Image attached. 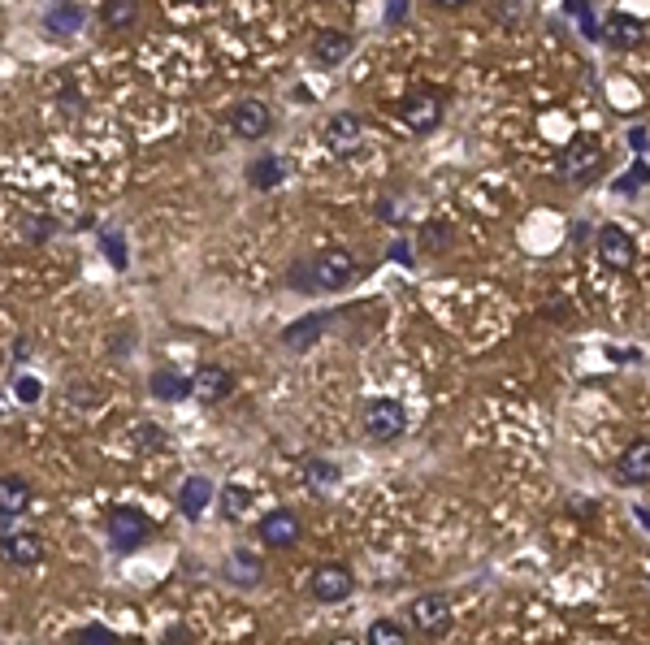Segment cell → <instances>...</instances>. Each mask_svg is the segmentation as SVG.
<instances>
[{
  "label": "cell",
  "instance_id": "obj_21",
  "mask_svg": "<svg viewBox=\"0 0 650 645\" xmlns=\"http://www.w3.org/2000/svg\"><path fill=\"white\" fill-rule=\"evenodd\" d=\"M282 161L278 156H260V161L247 165V182H252L256 191H273V187H282Z\"/></svg>",
  "mask_w": 650,
  "mask_h": 645
},
{
  "label": "cell",
  "instance_id": "obj_20",
  "mask_svg": "<svg viewBox=\"0 0 650 645\" xmlns=\"http://www.w3.org/2000/svg\"><path fill=\"white\" fill-rule=\"evenodd\" d=\"M148 390H152L161 403H182V399H191V381L178 377L174 368H156V373L148 377Z\"/></svg>",
  "mask_w": 650,
  "mask_h": 645
},
{
  "label": "cell",
  "instance_id": "obj_26",
  "mask_svg": "<svg viewBox=\"0 0 650 645\" xmlns=\"http://www.w3.org/2000/svg\"><path fill=\"white\" fill-rule=\"evenodd\" d=\"M304 477H308L312 490H330V485H338V464H330V459H312L304 468Z\"/></svg>",
  "mask_w": 650,
  "mask_h": 645
},
{
  "label": "cell",
  "instance_id": "obj_10",
  "mask_svg": "<svg viewBox=\"0 0 650 645\" xmlns=\"http://www.w3.org/2000/svg\"><path fill=\"white\" fill-rule=\"evenodd\" d=\"M299 516L295 511H269L265 520H260V542H265L269 550H291L299 542Z\"/></svg>",
  "mask_w": 650,
  "mask_h": 645
},
{
  "label": "cell",
  "instance_id": "obj_30",
  "mask_svg": "<svg viewBox=\"0 0 650 645\" xmlns=\"http://www.w3.org/2000/svg\"><path fill=\"white\" fill-rule=\"evenodd\" d=\"M52 230H57V221H52V217H26V221H22L26 243H44Z\"/></svg>",
  "mask_w": 650,
  "mask_h": 645
},
{
  "label": "cell",
  "instance_id": "obj_36",
  "mask_svg": "<svg viewBox=\"0 0 650 645\" xmlns=\"http://www.w3.org/2000/svg\"><path fill=\"white\" fill-rule=\"evenodd\" d=\"M390 260H399V265H412V247L408 243H395V247H390Z\"/></svg>",
  "mask_w": 650,
  "mask_h": 645
},
{
  "label": "cell",
  "instance_id": "obj_40",
  "mask_svg": "<svg viewBox=\"0 0 650 645\" xmlns=\"http://www.w3.org/2000/svg\"><path fill=\"white\" fill-rule=\"evenodd\" d=\"M96 394H91V386H74V403H91Z\"/></svg>",
  "mask_w": 650,
  "mask_h": 645
},
{
  "label": "cell",
  "instance_id": "obj_22",
  "mask_svg": "<svg viewBox=\"0 0 650 645\" xmlns=\"http://www.w3.org/2000/svg\"><path fill=\"white\" fill-rule=\"evenodd\" d=\"M135 18H139L135 0H104V5H100V22L109 26V31H130Z\"/></svg>",
  "mask_w": 650,
  "mask_h": 645
},
{
  "label": "cell",
  "instance_id": "obj_13",
  "mask_svg": "<svg viewBox=\"0 0 650 645\" xmlns=\"http://www.w3.org/2000/svg\"><path fill=\"white\" fill-rule=\"evenodd\" d=\"M616 477L624 485H646L650 481V438H637L620 451L616 459Z\"/></svg>",
  "mask_w": 650,
  "mask_h": 645
},
{
  "label": "cell",
  "instance_id": "obj_1",
  "mask_svg": "<svg viewBox=\"0 0 650 645\" xmlns=\"http://www.w3.org/2000/svg\"><path fill=\"white\" fill-rule=\"evenodd\" d=\"M356 278V256L351 252H321L312 256L308 265L299 260L286 273V282L295 286V291H343V286Z\"/></svg>",
  "mask_w": 650,
  "mask_h": 645
},
{
  "label": "cell",
  "instance_id": "obj_8",
  "mask_svg": "<svg viewBox=\"0 0 650 645\" xmlns=\"http://www.w3.org/2000/svg\"><path fill=\"white\" fill-rule=\"evenodd\" d=\"M269 126H273L269 104H260V100H243V104H234V109H230V130H234L239 139H247V143L265 139Z\"/></svg>",
  "mask_w": 650,
  "mask_h": 645
},
{
  "label": "cell",
  "instance_id": "obj_34",
  "mask_svg": "<svg viewBox=\"0 0 650 645\" xmlns=\"http://www.w3.org/2000/svg\"><path fill=\"white\" fill-rule=\"evenodd\" d=\"M408 18V0H386V22H403Z\"/></svg>",
  "mask_w": 650,
  "mask_h": 645
},
{
  "label": "cell",
  "instance_id": "obj_19",
  "mask_svg": "<svg viewBox=\"0 0 650 645\" xmlns=\"http://www.w3.org/2000/svg\"><path fill=\"white\" fill-rule=\"evenodd\" d=\"M325 312H312V317H304V321H295V325H286L282 329V347H291V351H304V347H312L321 334H325Z\"/></svg>",
  "mask_w": 650,
  "mask_h": 645
},
{
  "label": "cell",
  "instance_id": "obj_32",
  "mask_svg": "<svg viewBox=\"0 0 650 645\" xmlns=\"http://www.w3.org/2000/svg\"><path fill=\"white\" fill-rule=\"evenodd\" d=\"M13 394H18V403H39V394H44V386H39V377H18L13 381Z\"/></svg>",
  "mask_w": 650,
  "mask_h": 645
},
{
  "label": "cell",
  "instance_id": "obj_17",
  "mask_svg": "<svg viewBox=\"0 0 650 645\" xmlns=\"http://www.w3.org/2000/svg\"><path fill=\"white\" fill-rule=\"evenodd\" d=\"M208 503H213V481H208V477H187V481H182V490H178V511H182V516L200 520L208 511Z\"/></svg>",
  "mask_w": 650,
  "mask_h": 645
},
{
  "label": "cell",
  "instance_id": "obj_3",
  "mask_svg": "<svg viewBox=\"0 0 650 645\" xmlns=\"http://www.w3.org/2000/svg\"><path fill=\"white\" fill-rule=\"evenodd\" d=\"M104 533H109V546L117 550V555H130V550H139L143 542H148L152 524L135 507H117V511H109V520H104Z\"/></svg>",
  "mask_w": 650,
  "mask_h": 645
},
{
  "label": "cell",
  "instance_id": "obj_5",
  "mask_svg": "<svg viewBox=\"0 0 650 645\" xmlns=\"http://www.w3.org/2000/svg\"><path fill=\"white\" fill-rule=\"evenodd\" d=\"M399 122L408 126L412 135H429V130L442 122V96L438 91H429V87L412 91V96L399 104Z\"/></svg>",
  "mask_w": 650,
  "mask_h": 645
},
{
  "label": "cell",
  "instance_id": "obj_15",
  "mask_svg": "<svg viewBox=\"0 0 650 645\" xmlns=\"http://www.w3.org/2000/svg\"><path fill=\"white\" fill-rule=\"evenodd\" d=\"M360 139H364V126H360L356 113H338V117H330V126H325V143H330L338 156L356 152Z\"/></svg>",
  "mask_w": 650,
  "mask_h": 645
},
{
  "label": "cell",
  "instance_id": "obj_35",
  "mask_svg": "<svg viewBox=\"0 0 650 645\" xmlns=\"http://www.w3.org/2000/svg\"><path fill=\"white\" fill-rule=\"evenodd\" d=\"M165 438L156 433V425H139V446H161Z\"/></svg>",
  "mask_w": 650,
  "mask_h": 645
},
{
  "label": "cell",
  "instance_id": "obj_42",
  "mask_svg": "<svg viewBox=\"0 0 650 645\" xmlns=\"http://www.w3.org/2000/svg\"><path fill=\"white\" fill-rule=\"evenodd\" d=\"M57 5H61V0H57Z\"/></svg>",
  "mask_w": 650,
  "mask_h": 645
},
{
  "label": "cell",
  "instance_id": "obj_9",
  "mask_svg": "<svg viewBox=\"0 0 650 645\" xmlns=\"http://www.w3.org/2000/svg\"><path fill=\"white\" fill-rule=\"evenodd\" d=\"M0 559L9 568H39L44 563V537L39 533H5L0 537Z\"/></svg>",
  "mask_w": 650,
  "mask_h": 645
},
{
  "label": "cell",
  "instance_id": "obj_4",
  "mask_svg": "<svg viewBox=\"0 0 650 645\" xmlns=\"http://www.w3.org/2000/svg\"><path fill=\"white\" fill-rule=\"evenodd\" d=\"M408 429V412L399 399H373L364 403V438L369 442H395Z\"/></svg>",
  "mask_w": 650,
  "mask_h": 645
},
{
  "label": "cell",
  "instance_id": "obj_38",
  "mask_svg": "<svg viewBox=\"0 0 650 645\" xmlns=\"http://www.w3.org/2000/svg\"><path fill=\"white\" fill-rule=\"evenodd\" d=\"M629 143H633L637 152H646V143H650V139H646V130H642V126H637V130H629Z\"/></svg>",
  "mask_w": 650,
  "mask_h": 645
},
{
  "label": "cell",
  "instance_id": "obj_23",
  "mask_svg": "<svg viewBox=\"0 0 650 645\" xmlns=\"http://www.w3.org/2000/svg\"><path fill=\"white\" fill-rule=\"evenodd\" d=\"M226 568H230L226 576H230V581H239V585H256V581H260V559L247 555V550H234Z\"/></svg>",
  "mask_w": 650,
  "mask_h": 645
},
{
  "label": "cell",
  "instance_id": "obj_14",
  "mask_svg": "<svg viewBox=\"0 0 650 645\" xmlns=\"http://www.w3.org/2000/svg\"><path fill=\"white\" fill-rule=\"evenodd\" d=\"M598 256H603V265H611V269H629L637 247L620 226H603L598 230Z\"/></svg>",
  "mask_w": 650,
  "mask_h": 645
},
{
  "label": "cell",
  "instance_id": "obj_11",
  "mask_svg": "<svg viewBox=\"0 0 650 645\" xmlns=\"http://www.w3.org/2000/svg\"><path fill=\"white\" fill-rule=\"evenodd\" d=\"M230 390H234V377H230L221 364L195 368V377H191V399H200V403H221Z\"/></svg>",
  "mask_w": 650,
  "mask_h": 645
},
{
  "label": "cell",
  "instance_id": "obj_24",
  "mask_svg": "<svg viewBox=\"0 0 650 645\" xmlns=\"http://www.w3.org/2000/svg\"><path fill=\"white\" fill-rule=\"evenodd\" d=\"M364 645H408V633L395 620H373L369 633H364Z\"/></svg>",
  "mask_w": 650,
  "mask_h": 645
},
{
  "label": "cell",
  "instance_id": "obj_12",
  "mask_svg": "<svg viewBox=\"0 0 650 645\" xmlns=\"http://www.w3.org/2000/svg\"><path fill=\"white\" fill-rule=\"evenodd\" d=\"M603 39L616 52H633V48H642V39H646V22L633 18V13H611L603 26Z\"/></svg>",
  "mask_w": 650,
  "mask_h": 645
},
{
  "label": "cell",
  "instance_id": "obj_7",
  "mask_svg": "<svg viewBox=\"0 0 650 645\" xmlns=\"http://www.w3.org/2000/svg\"><path fill=\"white\" fill-rule=\"evenodd\" d=\"M412 628L425 637H442L451 628V602L442 594H421L412 602Z\"/></svg>",
  "mask_w": 650,
  "mask_h": 645
},
{
  "label": "cell",
  "instance_id": "obj_18",
  "mask_svg": "<svg viewBox=\"0 0 650 645\" xmlns=\"http://www.w3.org/2000/svg\"><path fill=\"white\" fill-rule=\"evenodd\" d=\"M26 507H31V485H26V477L5 472V477H0V516L13 520V516H22Z\"/></svg>",
  "mask_w": 650,
  "mask_h": 645
},
{
  "label": "cell",
  "instance_id": "obj_31",
  "mask_svg": "<svg viewBox=\"0 0 650 645\" xmlns=\"http://www.w3.org/2000/svg\"><path fill=\"white\" fill-rule=\"evenodd\" d=\"M74 645H117V637L109 633V628L91 624V628H78V633H74Z\"/></svg>",
  "mask_w": 650,
  "mask_h": 645
},
{
  "label": "cell",
  "instance_id": "obj_16",
  "mask_svg": "<svg viewBox=\"0 0 650 645\" xmlns=\"http://www.w3.org/2000/svg\"><path fill=\"white\" fill-rule=\"evenodd\" d=\"M351 57V35L347 31H317L312 39V61L325 65V70H334V65H343Z\"/></svg>",
  "mask_w": 650,
  "mask_h": 645
},
{
  "label": "cell",
  "instance_id": "obj_41",
  "mask_svg": "<svg viewBox=\"0 0 650 645\" xmlns=\"http://www.w3.org/2000/svg\"><path fill=\"white\" fill-rule=\"evenodd\" d=\"M434 5H438V9H464L468 0H434Z\"/></svg>",
  "mask_w": 650,
  "mask_h": 645
},
{
  "label": "cell",
  "instance_id": "obj_39",
  "mask_svg": "<svg viewBox=\"0 0 650 645\" xmlns=\"http://www.w3.org/2000/svg\"><path fill=\"white\" fill-rule=\"evenodd\" d=\"M26 355H31V342L18 338V342H13V360H26Z\"/></svg>",
  "mask_w": 650,
  "mask_h": 645
},
{
  "label": "cell",
  "instance_id": "obj_2",
  "mask_svg": "<svg viewBox=\"0 0 650 645\" xmlns=\"http://www.w3.org/2000/svg\"><path fill=\"white\" fill-rule=\"evenodd\" d=\"M603 165H607L603 148H598L590 135H581V139L568 143L564 156H559V178H564L568 187H590V182L603 174Z\"/></svg>",
  "mask_w": 650,
  "mask_h": 645
},
{
  "label": "cell",
  "instance_id": "obj_33",
  "mask_svg": "<svg viewBox=\"0 0 650 645\" xmlns=\"http://www.w3.org/2000/svg\"><path fill=\"white\" fill-rule=\"evenodd\" d=\"M447 239H451L447 226H438V221H429V226H425V247H442Z\"/></svg>",
  "mask_w": 650,
  "mask_h": 645
},
{
  "label": "cell",
  "instance_id": "obj_28",
  "mask_svg": "<svg viewBox=\"0 0 650 645\" xmlns=\"http://www.w3.org/2000/svg\"><path fill=\"white\" fill-rule=\"evenodd\" d=\"M100 247H104V256H109L113 269H126V243H122V234H117V230H100Z\"/></svg>",
  "mask_w": 650,
  "mask_h": 645
},
{
  "label": "cell",
  "instance_id": "obj_6",
  "mask_svg": "<svg viewBox=\"0 0 650 645\" xmlns=\"http://www.w3.org/2000/svg\"><path fill=\"white\" fill-rule=\"evenodd\" d=\"M351 589H356V576L343 563H321V568H312V581H308V594L317 602H347Z\"/></svg>",
  "mask_w": 650,
  "mask_h": 645
},
{
  "label": "cell",
  "instance_id": "obj_25",
  "mask_svg": "<svg viewBox=\"0 0 650 645\" xmlns=\"http://www.w3.org/2000/svg\"><path fill=\"white\" fill-rule=\"evenodd\" d=\"M78 26H83V13H78V9H70V5H57V9H52L48 13V22H44V31L48 35H70V31H78Z\"/></svg>",
  "mask_w": 650,
  "mask_h": 645
},
{
  "label": "cell",
  "instance_id": "obj_29",
  "mask_svg": "<svg viewBox=\"0 0 650 645\" xmlns=\"http://www.w3.org/2000/svg\"><path fill=\"white\" fill-rule=\"evenodd\" d=\"M646 182H650V165H646V161H637V165L629 169V174L616 178V191H620V195H637V191L646 187Z\"/></svg>",
  "mask_w": 650,
  "mask_h": 645
},
{
  "label": "cell",
  "instance_id": "obj_27",
  "mask_svg": "<svg viewBox=\"0 0 650 645\" xmlns=\"http://www.w3.org/2000/svg\"><path fill=\"white\" fill-rule=\"evenodd\" d=\"M247 503H252V494H247L243 485H226V490H221V516L226 520H239L247 511Z\"/></svg>",
  "mask_w": 650,
  "mask_h": 645
},
{
  "label": "cell",
  "instance_id": "obj_37",
  "mask_svg": "<svg viewBox=\"0 0 650 645\" xmlns=\"http://www.w3.org/2000/svg\"><path fill=\"white\" fill-rule=\"evenodd\" d=\"M161 645H187V628H169L161 637Z\"/></svg>",
  "mask_w": 650,
  "mask_h": 645
}]
</instances>
